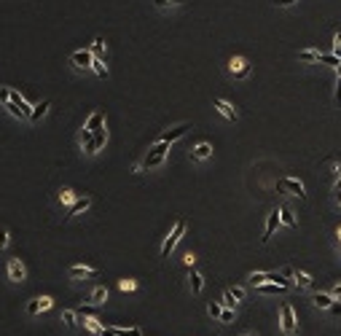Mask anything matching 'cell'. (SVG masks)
I'll return each instance as SVG.
<instances>
[{
    "label": "cell",
    "mask_w": 341,
    "mask_h": 336,
    "mask_svg": "<svg viewBox=\"0 0 341 336\" xmlns=\"http://www.w3.org/2000/svg\"><path fill=\"white\" fill-rule=\"evenodd\" d=\"M167 151H169V143H164V140H158L156 145H151L148 156L143 159V169H153V167H158V164H164Z\"/></svg>",
    "instance_id": "6da1fadb"
},
{
    "label": "cell",
    "mask_w": 341,
    "mask_h": 336,
    "mask_svg": "<svg viewBox=\"0 0 341 336\" xmlns=\"http://www.w3.org/2000/svg\"><path fill=\"white\" fill-rule=\"evenodd\" d=\"M183 234H185V221L180 218L178 224H175V229L169 231V237L164 240V245H161V258H169V253L175 250V245H178V240H180Z\"/></svg>",
    "instance_id": "7a4b0ae2"
},
{
    "label": "cell",
    "mask_w": 341,
    "mask_h": 336,
    "mask_svg": "<svg viewBox=\"0 0 341 336\" xmlns=\"http://www.w3.org/2000/svg\"><path fill=\"white\" fill-rule=\"evenodd\" d=\"M92 62H94L92 49H78L70 54V65L78 67V70H92Z\"/></svg>",
    "instance_id": "3957f363"
},
{
    "label": "cell",
    "mask_w": 341,
    "mask_h": 336,
    "mask_svg": "<svg viewBox=\"0 0 341 336\" xmlns=\"http://www.w3.org/2000/svg\"><path fill=\"white\" fill-rule=\"evenodd\" d=\"M277 189L285 191V194H293V196H298V199H306L304 183H301V180H295V178H282L280 183H277Z\"/></svg>",
    "instance_id": "277c9868"
},
{
    "label": "cell",
    "mask_w": 341,
    "mask_h": 336,
    "mask_svg": "<svg viewBox=\"0 0 341 336\" xmlns=\"http://www.w3.org/2000/svg\"><path fill=\"white\" fill-rule=\"evenodd\" d=\"M5 275H8L11 282H25V280H27V269H25V264H22L19 258H11V261H8V266H5Z\"/></svg>",
    "instance_id": "5b68a950"
},
{
    "label": "cell",
    "mask_w": 341,
    "mask_h": 336,
    "mask_svg": "<svg viewBox=\"0 0 341 336\" xmlns=\"http://www.w3.org/2000/svg\"><path fill=\"white\" fill-rule=\"evenodd\" d=\"M229 73L234 78H247L250 76V62L244 56H231L229 59Z\"/></svg>",
    "instance_id": "8992f818"
},
{
    "label": "cell",
    "mask_w": 341,
    "mask_h": 336,
    "mask_svg": "<svg viewBox=\"0 0 341 336\" xmlns=\"http://www.w3.org/2000/svg\"><path fill=\"white\" fill-rule=\"evenodd\" d=\"M280 326H282V331L285 334H295V312H293V307L290 304H285L280 309Z\"/></svg>",
    "instance_id": "52a82bcc"
},
{
    "label": "cell",
    "mask_w": 341,
    "mask_h": 336,
    "mask_svg": "<svg viewBox=\"0 0 341 336\" xmlns=\"http://www.w3.org/2000/svg\"><path fill=\"white\" fill-rule=\"evenodd\" d=\"M92 207V196H78L76 202L67 207V215L65 218H76V215H81V213H86V210Z\"/></svg>",
    "instance_id": "ba28073f"
},
{
    "label": "cell",
    "mask_w": 341,
    "mask_h": 336,
    "mask_svg": "<svg viewBox=\"0 0 341 336\" xmlns=\"http://www.w3.org/2000/svg\"><path fill=\"white\" fill-rule=\"evenodd\" d=\"M280 221H282V215H280V210L274 207V210L269 213V221H266V231H263V237H261V240H263V242H269L271 237H274V229L280 226Z\"/></svg>",
    "instance_id": "9c48e42d"
},
{
    "label": "cell",
    "mask_w": 341,
    "mask_h": 336,
    "mask_svg": "<svg viewBox=\"0 0 341 336\" xmlns=\"http://www.w3.org/2000/svg\"><path fill=\"white\" fill-rule=\"evenodd\" d=\"M188 129H191V124H178V127L167 129V132H164V135H161V138H158V140H164V143H169V145H172L175 140H180V138H183L185 132H188Z\"/></svg>",
    "instance_id": "30bf717a"
},
{
    "label": "cell",
    "mask_w": 341,
    "mask_h": 336,
    "mask_svg": "<svg viewBox=\"0 0 341 336\" xmlns=\"http://www.w3.org/2000/svg\"><path fill=\"white\" fill-rule=\"evenodd\" d=\"M67 275L73 277V280H83V277H97V269L94 266H86V264H76L67 269Z\"/></svg>",
    "instance_id": "8fae6325"
},
{
    "label": "cell",
    "mask_w": 341,
    "mask_h": 336,
    "mask_svg": "<svg viewBox=\"0 0 341 336\" xmlns=\"http://www.w3.org/2000/svg\"><path fill=\"white\" fill-rule=\"evenodd\" d=\"M212 105L218 108V113L223 118H229V121H236V118H239V116H236V111H234V105H231V102H226V100H220V97H215Z\"/></svg>",
    "instance_id": "7c38bea8"
},
{
    "label": "cell",
    "mask_w": 341,
    "mask_h": 336,
    "mask_svg": "<svg viewBox=\"0 0 341 336\" xmlns=\"http://www.w3.org/2000/svg\"><path fill=\"white\" fill-rule=\"evenodd\" d=\"M100 127H105V113H102V111L89 113V118H86V124H83V129H89V132H97Z\"/></svg>",
    "instance_id": "4fadbf2b"
},
{
    "label": "cell",
    "mask_w": 341,
    "mask_h": 336,
    "mask_svg": "<svg viewBox=\"0 0 341 336\" xmlns=\"http://www.w3.org/2000/svg\"><path fill=\"white\" fill-rule=\"evenodd\" d=\"M83 301H86V304H92V307L105 304V301H107V288H102V285H100V288H94V290H92V293H89Z\"/></svg>",
    "instance_id": "5bb4252c"
},
{
    "label": "cell",
    "mask_w": 341,
    "mask_h": 336,
    "mask_svg": "<svg viewBox=\"0 0 341 336\" xmlns=\"http://www.w3.org/2000/svg\"><path fill=\"white\" fill-rule=\"evenodd\" d=\"M49 108H51V102H49V100H41L35 108H32V113H30V121H41V118L49 113Z\"/></svg>",
    "instance_id": "9a60e30c"
},
{
    "label": "cell",
    "mask_w": 341,
    "mask_h": 336,
    "mask_svg": "<svg viewBox=\"0 0 341 336\" xmlns=\"http://www.w3.org/2000/svg\"><path fill=\"white\" fill-rule=\"evenodd\" d=\"M59 320L65 323L67 328H76V326H78V312H76V309H62V312H59Z\"/></svg>",
    "instance_id": "2e32d148"
},
{
    "label": "cell",
    "mask_w": 341,
    "mask_h": 336,
    "mask_svg": "<svg viewBox=\"0 0 341 336\" xmlns=\"http://www.w3.org/2000/svg\"><path fill=\"white\" fill-rule=\"evenodd\" d=\"M81 323H83V328H86V331H92V334H100L102 328H105L94 315H83V320H81Z\"/></svg>",
    "instance_id": "e0dca14e"
},
{
    "label": "cell",
    "mask_w": 341,
    "mask_h": 336,
    "mask_svg": "<svg viewBox=\"0 0 341 336\" xmlns=\"http://www.w3.org/2000/svg\"><path fill=\"white\" fill-rule=\"evenodd\" d=\"M89 49H92V54H94V56L105 59V49H107V43H105V38H102V35L94 38V41H92V46H89Z\"/></svg>",
    "instance_id": "ac0fdd59"
},
{
    "label": "cell",
    "mask_w": 341,
    "mask_h": 336,
    "mask_svg": "<svg viewBox=\"0 0 341 336\" xmlns=\"http://www.w3.org/2000/svg\"><path fill=\"white\" fill-rule=\"evenodd\" d=\"M255 290L263 296H274V293H282V290H288V288L277 285V282H263V285H255Z\"/></svg>",
    "instance_id": "d6986e66"
},
{
    "label": "cell",
    "mask_w": 341,
    "mask_h": 336,
    "mask_svg": "<svg viewBox=\"0 0 341 336\" xmlns=\"http://www.w3.org/2000/svg\"><path fill=\"white\" fill-rule=\"evenodd\" d=\"M212 156V145L210 143H199L194 148V159H199V162H204V159H210Z\"/></svg>",
    "instance_id": "ffe728a7"
},
{
    "label": "cell",
    "mask_w": 341,
    "mask_h": 336,
    "mask_svg": "<svg viewBox=\"0 0 341 336\" xmlns=\"http://www.w3.org/2000/svg\"><path fill=\"white\" fill-rule=\"evenodd\" d=\"M322 51H315V49H301L298 51V59L301 62H320Z\"/></svg>",
    "instance_id": "44dd1931"
},
{
    "label": "cell",
    "mask_w": 341,
    "mask_h": 336,
    "mask_svg": "<svg viewBox=\"0 0 341 336\" xmlns=\"http://www.w3.org/2000/svg\"><path fill=\"white\" fill-rule=\"evenodd\" d=\"M76 191H73V189H59V194H56V202H59V204H73V202H76Z\"/></svg>",
    "instance_id": "7402d4cb"
},
{
    "label": "cell",
    "mask_w": 341,
    "mask_h": 336,
    "mask_svg": "<svg viewBox=\"0 0 341 336\" xmlns=\"http://www.w3.org/2000/svg\"><path fill=\"white\" fill-rule=\"evenodd\" d=\"M188 280H191V290H194V293H202V288H204V277L199 275L196 269H191Z\"/></svg>",
    "instance_id": "603a6c76"
},
{
    "label": "cell",
    "mask_w": 341,
    "mask_h": 336,
    "mask_svg": "<svg viewBox=\"0 0 341 336\" xmlns=\"http://www.w3.org/2000/svg\"><path fill=\"white\" fill-rule=\"evenodd\" d=\"M110 331L116 334V336H143V331L140 328H124V326H110Z\"/></svg>",
    "instance_id": "cb8c5ba5"
},
{
    "label": "cell",
    "mask_w": 341,
    "mask_h": 336,
    "mask_svg": "<svg viewBox=\"0 0 341 336\" xmlns=\"http://www.w3.org/2000/svg\"><path fill=\"white\" fill-rule=\"evenodd\" d=\"M92 70L97 73L100 78H107V76H110V70H107L105 59H100V56H94V62H92Z\"/></svg>",
    "instance_id": "d4e9b609"
},
{
    "label": "cell",
    "mask_w": 341,
    "mask_h": 336,
    "mask_svg": "<svg viewBox=\"0 0 341 336\" xmlns=\"http://www.w3.org/2000/svg\"><path fill=\"white\" fill-rule=\"evenodd\" d=\"M3 108H5V111H8L14 118H19V121H22V118H27V113L22 111V108L16 105V102H11V100H8V102H3Z\"/></svg>",
    "instance_id": "484cf974"
},
{
    "label": "cell",
    "mask_w": 341,
    "mask_h": 336,
    "mask_svg": "<svg viewBox=\"0 0 341 336\" xmlns=\"http://www.w3.org/2000/svg\"><path fill=\"white\" fill-rule=\"evenodd\" d=\"M333 301H336V299H333L331 293H317V296H315V304H317V307H322V309H331Z\"/></svg>",
    "instance_id": "4316f807"
},
{
    "label": "cell",
    "mask_w": 341,
    "mask_h": 336,
    "mask_svg": "<svg viewBox=\"0 0 341 336\" xmlns=\"http://www.w3.org/2000/svg\"><path fill=\"white\" fill-rule=\"evenodd\" d=\"M207 312H210V317H212V320H220V315H223V307L215 304V301H210V304H207Z\"/></svg>",
    "instance_id": "83f0119b"
},
{
    "label": "cell",
    "mask_w": 341,
    "mask_h": 336,
    "mask_svg": "<svg viewBox=\"0 0 341 336\" xmlns=\"http://www.w3.org/2000/svg\"><path fill=\"white\" fill-rule=\"evenodd\" d=\"M293 280L298 282L301 288H312V277H309V275H304V272H295V275H293Z\"/></svg>",
    "instance_id": "f1b7e54d"
},
{
    "label": "cell",
    "mask_w": 341,
    "mask_h": 336,
    "mask_svg": "<svg viewBox=\"0 0 341 336\" xmlns=\"http://www.w3.org/2000/svg\"><path fill=\"white\" fill-rule=\"evenodd\" d=\"M185 0H156V8L167 11V8H175V5H183Z\"/></svg>",
    "instance_id": "f546056e"
},
{
    "label": "cell",
    "mask_w": 341,
    "mask_h": 336,
    "mask_svg": "<svg viewBox=\"0 0 341 336\" xmlns=\"http://www.w3.org/2000/svg\"><path fill=\"white\" fill-rule=\"evenodd\" d=\"M250 282H253V288L255 285H263V282H266V272H253V275H250Z\"/></svg>",
    "instance_id": "4dcf8cb0"
},
{
    "label": "cell",
    "mask_w": 341,
    "mask_h": 336,
    "mask_svg": "<svg viewBox=\"0 0 341 336\" xmlns=\"http://www.w3.org/2000/svg\"><path fill=\"white\" fill-rule=\"evenodd\" d=\"M38 312H41V299H32L30 304H27V315H38Z\"/></svg>",
    "instance_id": "1f68e13d"
},
{
    "label": "cell",
    "mask_w": 341,
    "mask_h": 336,
    "mask_svg": "<svg viewBox=\"0 0 341 336\" xmlns=\"http://www.w3.org/2000/svg\"><path fill=\"white\" fill-rule=\"evenodd\" d=\"M8 240H11V237H8V229H5V226H0V250L8 248Z\"/></svg>",
    "instance_id": "d6a6232c"
},
{
    "label": "cell",
    "mask_w": 341,
    "mask_h": 336,
    "mask_svg": "<svg viewBox=\"0 0 341 336\" xmlns=\"http://www.w3.org/2000/svg\"><path fill=\"white\" fill-rule=\"evenodd\" d=\"M280 215H282V224H288V226H295V218L290 215V210H280Z\"/></svg>",
    "instance_id": "836d02e7"
},
{
    "label": "cell",
    "mask_w": 341,
    "mask_h": 336,
    "mask_svg": "<svg viewBox=\"0 0 341 336\" xmlns=\"http://www.w3.org/2000/svg\"><path fill=\"white\" fill-rule=\"evenodd\" d=\"M231 320H234V309H231V307H226V309H223V315H220V320H218V323H231Z\"/></svg>",
    "instance_id": "e575fe53"
},
{
    "label": "cell",
    "mask_w": 341,
    "mask_h": 336,
    "mask_svg": "<svg viewBox=\"0 0 341 336\" xmlns=\"http://www.w3.org/2000/svg\"><path fill=\"white\" fill-rule=\"evenodd\" d=\"M118 288L127 293V290H134V288H137V282H134V280H121V282H118Z\"/></svg>",
    "instance_id": "d590c367"
},
{
    "label": "cell",
    "mask_w": 341,
    "mask_h": 336,
    "mask_svg": "<svg viewBox=\"0 0 341 336\" xmlns=\"http://www.w3.org/2000/svg\"><path fill=\"white\" fill-rule=\"evenodd\" d=\"M223 304H226V307H231V309H234L236 299H234V293H231V290H226V293H223Z\"/></svg>",
    "instance_id": "8d00e7d4"
},
{
    "label": "cell",
    "mask_w": 341,
    "mask_h": 336,
    "mask_svg": "<svg viewBox=\"0 0 341 336\" xmlns=\"http://www.w3.org/2000/svg\"><path fill=\"white\" fill-rule=\"evenodd\" d=\"M333 54L341 56V32H336V38H333Z\"/></svg>",
    "instance_id": "74e56055"
},
{
    "label": "cell",
    "mask_w": 341,
    "mask_h": 336,
    "mask_svg": "<svg viewBox=\"0 0 341 336\" xmlns=\"http://www.w3.org/2000/svg\"><path fill=\"white\" fill-rule=\"evenodd\" d=\"M328 312H331V315H341V301H333V304H331V309H328Z\"/></svg>",
    "instance_id": "f35d334b"
},
{
    "label": "cell",
    "mask_w": 341,
    "mask_h": 336,
    "mask_svg": "<svg viewBox=\"0 0 341 336\" xmlns=\"http://www.w3.org/2000/svg\"><path fill=\"white\" fill-rule=\"evenodd\" d=\"M231 293H234L236 304H239V301H244V290H242V288H234V290H231Z\"/></svg>",
    "instance_id": "ab89813d"
},
{
    "label": "cell",
    "mask_w": 341,
    "mask_h": 336,
    "mask_svg": "<svg viewBox=\"0 0 341 336\" xmlns=\"http://www.w3.org/2000/svg\"><path fill=\"white\" fill-rule=\"evenodd\" d=\"M298 3V0H274V5H280V8H288V5Z\"/></svg>",
    "instance_id": "60d3db41"
},
{
    "label": "cell",
    "mask_w": 341,
    "mask_h": 336,
    "mask_svg": "<svg viewBox=\"0 0 341 336\" xmlns=\"http://www.w3.org/2000/svg\"><path fill=\"white\" fill-rule=\"evenodd\" d=\"M336 102H339V105H341V78H339V81H336Z\"/></svg>",
    "instance_id": "b9f144b4"
},
{
    "label": "cell",
    "mask_w": 341,
    "mask_h": 336,
    "mask_svg": "<svg viewBox=\"0 0 341 336\" xmlns=\"http://www.w3.org/2000/svg\"><path fill=\"white\" fill-rule=\"evenodd\" d=\"M282 275H285V277H288V280H293V275H295V272L290 269V266H285V269H282Z\"/></svg>",
    "instance_id": "7bdbcfd3"
},
{
    "label": "cell",
    "mask_w": 341,
    "mask_h": 336,
    "mask_svg": "<svg viewBox=\"0 0 341 336\" xmlns=\"http://www.w3.org/2000/svg\"><path fill=\"white\" fill-rule=\"evenodd\" d=\"M331 296L339 301V299H341V285H336V288H333V293H331Z\"/></svg>",
    "instance_id": "ee69618b"
},
{
    "label": "cell",
    "mask_w": 341,
    "mask_h": 336,
    "mask_svg": "<svg viewBox=\"0 0 341 336\" xmlns=\"http://www.w3.org/2000/svg\"><path fill=\"white\" fill-rule=\"evenodd\" d=\"M336 202L341 204V191H336Z\"/></svg>",
    "instance_id": "f6af8a7d"
},
{
    "label": "cell",
    "mask_w": 341,
    "mask_h": 336,
    "mask_svg": "<svg viewBox=\"0 0 341 336\" xmlns=\"http://www.w3.org/2000/svg\"><path fill=\"white\" fill-rule=\"evenodd\" d=\"M336 191H341V178H339V183H336Z\"/></svg>",
    "instance_id": "bcb514c9"
},
{
    "label": "cell",
    "mask_w": 341,
    "mask_h": 336,
    "mask_svg": "<svg viewBox=\"0 0 341 336\" xmlns=\"http://www.w3.org/2000/svg\"><path fill=\"white\" fill-rule=\"evenodd\" d=\"M336 73H339V78H341V65H339V67H336Z\"/></svg>",
    "instance_id": "7dc6e473"
},
{
    "label": "cell",
    "mask_w": 341,
    "mask_h": 336,
    "mask_svg": "<svg viewBox=\"0 0 341 336\" xmlns=\"http://www.w3.org/2000/svg\"><path fill=\"white\" fill-rule=\"evenodd\" d=\"M247 336H255V334H247Z\"/></svg>",
    "instance_id": "c3c4849f"
}]
</instances>
